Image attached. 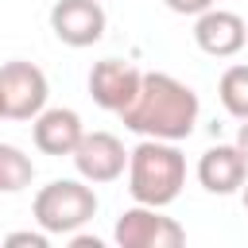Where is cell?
Instances as JSON below:
<instances>
[{
	"instance_id": "obj_1",
	"label": "cell",
	"mask_w": 248,
	"mask_h": 248,
	"mask_svg": "<svg viewBox=\"0 0 248 248\" xmlns=\"http://www.w3.org/2000/svg\"><path fill=\"white\" fill-rule=\"evenodd\" d=\"M198 112H202L198 93H194L186 81L151 70V74L140 78V89H136L132 105H124L116 116H120L124 128L136 132V136L178 143V140H190V132H194V124H198Z\"/></svg>"
},
{
	"instance_id": "obj_2",
	"label": "cell",
	"mask_w": 248,
	"mask_h": 248,
	"mask_svg": "<svg viewBox=\"0 0 248 248\" xmlns=\"http://www.w3.org/2000/svg\"><path fill=\"white\" fill-rule=\"evenodd\" d=\"M186 186V155L170 140H140L128 151V194L140 205H170Z\"/></svg>"
},
{
	"instance_id": "obj_3",
	"label": "cell",
	"mask_w": 248,
	"mask_h": 248,
	"mask_svg": "<svg viewBox=\"0 0 248 248\" xmlns=\"http://www.w3.org/2000/svg\"><path fill=\"white\" fill-rule=\"evenodd\" d=\"M35 225L50 236H70L97 213V194L85 178H54L31 202Z\"/></svg>"
},
{
	"instance_id": "obj_4",
	"label": "cell",
	"mask_w": 248,
	"mask_h": 248,
	"mask_svg": "<svg viewBox=\"0 0 248 248\" xmlns=\"http://www.w3.org/2000/svg\"><path fill=\"white\" fill-rule=\"evenodd\" d=\"M46 97H50V85L35 62L16 58V62L0 66V112H4V120H35L46 108Z\"/></svg>"
},
{
	"instance_id": "obj_5",
	"label": "cell",
	"mask_w": 248,
	"mask_h": 248,
	"mask_svg": "<svg viewBox=\"0 0 248 248\" xmlns=\"http://www.w3.org/2000/svg\"><path fill=\"white\" fill-rule=\"evenodd\" d=\"M112 236L120 248H178V244H186V229L174 217H167L159 205H140V202L120 213Z\"/></svg>"
},
{
	"instance_id": "obj_6",
	"label": "cell",
	"mask_w": 248,
	"mask_h": 248,
	"mask_svg": "<svg viewBox=\"0 0 248 248\" xmlns=\"http://www.w3.org/2000/svg\"><path fill=\"white\" fill-rule=\"evenodd\" d=\"M74 167L78 174L89 182V186H105V182H116L124 170H128V151L124 143L112 136V132H85L74 147Z\"/></svg>"
},
{
	"instance_id": "obj_7",
	"label": "cell",
	"mask_w": 248,
	"mask_h": 248,
	"mask_svg": "<svg viewBox=\"0 0 248 248\" xmlns=\"http://www.w3.org/2000/svg\"><path fill=\"white\" fill-rule=\"evenodd\" d=\"M105 23H108V16H105L101 0H58L50 8V31L58 35V43L78 46V50L101 43Z\"/></svg>"
},
{
	"instance_id": "obj_8",
	"label": "cell",
	"mask_w": 248,
	"mask_h": 248,
	"mask_svg": "<svg viewBox=\"0 0 248 248\" xmlns=\"http://www.w3.org/2000/svg\"><path fill=\"white\" fill-rule=\"evenodd\" d=\"M194 43L198 50H205L209 58H232L240 54V46L248 43V23L236 12L225 8H205L194 23Z\"/></svg>"
},
{
	"instance_id": "obj_9",
	"label": "cell",
	"mask_w": 248,
	"mask_h": 248,
	"mask_svg": "<svg viewBox=\"0 0 248 248\" xmlns=\"http://www.w3.org/2000/svg\"><path fill=\"white\" fill-rule=\"evenodd\" d=\"M140 70L120 62V58H101L89 70V97L105 108V112H120L124 105H132L136 89H140Z\"/></svg>"
},
{
	"instance_id": "obj_10",
	"label": "cell",
	"mask_w": 248,
	"mask_h": 248,
	"mask_svg": "<svg viewBox=\"0 0 248 248\" xmlns=\"http://www.w3.org/2000/svg\"><path fill=\"white\" fill-rule=\"evenodd\" d=\"M81 136H85V124L74 108H43L31 120V140L43 155H74Z\"/></svg>"
},
{
	"instance_id": "obj_11",
	"label": "cell",
	"mask_w": 248,
	"mask_h": 248,
	"mask_svg": "<svg viewBox=\"0 0 248 248\" xmlns=\"http://www.w3.org/2000/svg\"><path fill=\"white\" fill-rule=\"evenodd\" d=\"M248 178V159L236 143H217L198 159V182L209 194H236Z\"/></svg>"
},
{
	"instance_id": "obj_12",
	"label": "cell",
	"mask_w": 248,
	"mask_h": 248,
	"mask_svg": "<svg viewBox=\"0 0 248 248\" xmlns=\"http://www.w3.org/2000/svg\"><path fill=\"white\" fill-rule=\"evenodd\" d=\"M35 178L31 155H23L16 143H0V194H19Z\"/></svg>"
},
{
	"instance_id": "obj_13",
	"label": "cell",
	"mask_w": 248,
	"mask_h": 248,
	"mask_svg": "<svg viewBox=\"0 0 248 248\" xmlns=\"http://www.w3.org/2000/svg\"><path fill=\"white\" fill-rule=\"evenodd\" d=\"M217 97H221L229 116L244 120L248 116V66H229L217 81Z\"/></svg>"
},
{
	"instance_id": "obj_14",
	"label": "cell",
	"mask_w": 248,
	"mask_h": 248,
	"mask_svg": "<svg viewBox=\"0 0 248 248\" xmlns=\"http://www.w3.org/2000/svg\"><path fill=\"white\" fill-rule=\"evenodd\" d=\"M4 244H8V248H46V244H50V232H43V229L31 232V229H23V232H8Z\"/></svg>"
},
{
	"instance_id": "obj_15",
	"label": "cell",
	"mask_w": 248,
	"mask_h": 248,
	"mask_svg": "<svg viewBox=\"0 0 248 248\" xmlns=\"http://www.w3.org/2000/svg\"><path fill=\"white\" fill-rule=\"evenodd\" d=\"M163 4L178 16H202L205 8H213V0H163Z\"/></svg>"
},
{
	"instance_id": "obj_16",
	"label": "cell",
	"mask_w": 248,
	"mask_h": 248,
	"mask_svg": "<svg viewBox=\"0 0 248 248\" xmlns=\"http://www.w3.org/2000/svg\"><path fill=\"white\" fill-rule=\"evenodd\" d=\"M236 147H240V155L248 159V116H244V124H240V132H236Z\"/></svg>"
},
{
	"instance_id": "obj_17",
	"label": "cell",
	"mask_w": 248,
	"mask_h": 248,
	"mask_svg": "<svg viewBox=\"0 0 248 248\" xmlns=\"http://www.w3.org/2000/svg\"><path fill=\"white\" fill-rule=\"evenodd\" d=\"M240 202H244V209H248V178H244V186H240Z\"/></svg>"
},
{
	"instance_id": "obj_18",
	"label": "cell",
	"mask_w": 248,
	"mask_h": 248,
	"mask_svg": "<svg viewBox=\"0 0 248 248\" xmlns=\"http://www.w3.org/2000/svg\"><path fill=\"white\" fill-rule=\"evenodd\" d=\"M0 120H4V112H0Z\"/></svg>"
}]
</instances>
